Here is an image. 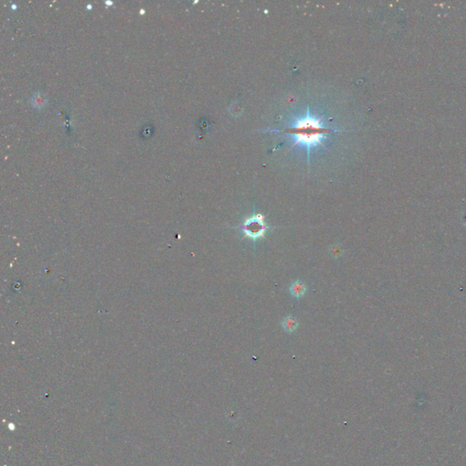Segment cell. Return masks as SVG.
I'll use <instances>...</instances> for the list:
<instances>
[{
    "mask_svg": "<svg viewBox=\"0 0 466 466\" xmlns=\"http://www.w3.org/2000/svg\"><path fill=\"white\" fill-rule=\"evenodd\" d=\"M322 117L317 118L316 116L310 115L309 109L307 110V115L301 119H296L292 127L280 129L281 133H287L292 135L293 143L292 148L301 145L304 146L308 155L312 149L317 146H323L322 140L327 134L334 132L331 128H326L322 123Z\"/></svg>",
    "mask_w": 466,
    "mask_h": 466,
    "instance_id": "obj_1",
    "label": "cell"
},
{
    "mask_svg": "<svg viewBox=\"0 0 466 466\" xmlns=\"http://www.w3.org/2000/svg\"><path fill=\"white\" fill-rule=\"evenodd\" d=\"M266 217L260 213H254L252 217L244 220V223L238 226L241 236L245 239H250L254 242L263 239L268 231H272L274 227L269 226L265 223Z\"/></svg>",
    "mask_w": 466,
    "mask_h": 466,
    "instance_id": "obj_2",
    "label": "cell"
},
{
    "mask_svg": "<svg viewBox=\"0 0 466 466\" xmlns=\"http://www.w3.org/2000/svg\"><path fill=\"white\" fill-rule=\"evenodd\" d=\"M289 292L293 298L300 299L305 295L306 292H307V286L302 281H293L290 286Z\"/></svg>",
    "mask_w": 466,
    "mask_h": 466,
    "instance_id": "obj_3",
    "label": "cell"
},
{
    "mask_svg": "<svg viewBox=\"0 0 466 466\" xmlns=\"http://www.w3.org/2000/svg\"><path fill=\"white\" fill-rule=\"evenodd\" d=\"M281 327L283 328V330L286 332H288V334H293L295 330H297L298 327H299V322H298L297 320L292 315L285 317L281 321Z\"/></svg>",
    "mask_w": 466,
    "mask_h": 466,
    "instance_id": "obj_4",
    "label": "cell"
},
{
    "mask_svg": "<svg viewBox=\"0 0 466 466\" xmlns=\"http://www.w3.org/2000/svg\"><path fill=\"white\" fill-rule=\"evenodd\" d=\"M31 103H32L34 107H42L43 106H45V104L47 103V99H46V97L43 94L37 93V94H35L32 97Z\"/></svg>",
    "mask_w": 466,
    "mask_h": 466,
    "instance_id": "obj_5",
    "label": "cell"
},
{
    "mask_svg": "<svg viewBox=\"0 0 466 466\" xmlns=\"http://www.w3.org/2000/svg\"><path fill=\"white\" fill-rule=\"evenodd\" d=\"M330 253L334 258H340L343 253V250L340 244H335L330 247Z\"/></svg>",
    "mask_w": 466,
    "mask_h": 466,
    "instance_id": "obj_6",
    "label": "cell"
}]
</instances>
